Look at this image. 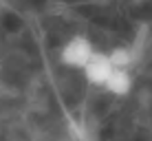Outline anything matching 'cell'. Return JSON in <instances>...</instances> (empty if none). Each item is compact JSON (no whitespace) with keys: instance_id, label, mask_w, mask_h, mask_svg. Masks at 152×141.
Listing matches in <instances>:
<instances>
[{"instance_id":"cell-1","label":"cell","mask_w":152,"mask_h":141,"mask_svg":"<svg viewBox=\"0 0 152 141\" xmlns=\"http://www.w3.org/2000/svg\"><path fill=\"white\" fill-rule=\"evenodd\" d=\"M97 53L95 44L88 35L84 33H73L64 44L60 46V53H57V60H60L62 66L66 69H75V71H84V66L91 62V57Z\"/></svg>"},{"instance_id":"cell-2","label":"cell","mask_w":152,"mask_h":141,"mask_svg":"<svg viewBox=\"0 0 152 141\" xmlns=\"http://www.w3.org/2000/svg\"><path fill=\"white\" fill-rule=\"evenodd\" d=\"M82 73H84V80L91 86L104 88L106 82L110 80V75L115 73V64H113L110 55H108V51H97V53L91 57V62L84 66Z\"/></svg>"},{"instance_id":"cell-3","label":"cell","mask_w":152,"mask_h":141,"mask_svg":"<svg viewBox=\"0 0 152 141\" xmlns=\"http://www.w3.org/2000/svg\"><path fill=\"white\" fill-rule=\"evenodd\" d=\"M132 86H134L132 71H128V69H115V73L110 75V80H108L106 86H104V91H106L108 95H113V97H126V95H130Z\"/></svg>"},{"instance_id":"cell-4","label":"cell","mask_w":152,"mask_h":141,"mask_svg":"<svg viewBox=\"0 0 152 141\" xmlns=\"http://www.w3.org/2000/svg\"><path fill=\"white\" fill-rule=\"evenodd\" d=\"M108 55H110L115 69H128V71H132L134 62H137V53H134V49H132V46H126V44L113 46V49L108 51Z\"/></svg>"}]
</instances>
